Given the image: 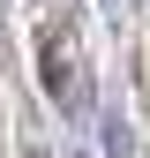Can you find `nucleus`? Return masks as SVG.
<instances>
[{"label":"nucleus","instance_id":"2","mask_svg":"<svg viewBox=\"0 0 150 158\" xmlns=\"http://www.w3.org/2000/svg\"><path fill=\"white\" fill-rule=\"evenodd\" d=\"M23 158H45V151H38V143H23Z\"/></svg>","mask_w":150,"mask_h":158},{"label":"nucleus","instance_id":"1","mask_svg":"<svg viewBox=\"0 0 150 158\" xmlns=\"http://www.w3.org/2000/svg\"><path fill=\"white\" fill-rule=\"evenodd\" d=\"M38 83H45V98L68 113V121L90 113V60H83L75 23H45L38 30Z\"/></svg>","mask_w":150,"mask_h":158}]
</instances>
